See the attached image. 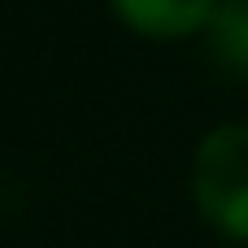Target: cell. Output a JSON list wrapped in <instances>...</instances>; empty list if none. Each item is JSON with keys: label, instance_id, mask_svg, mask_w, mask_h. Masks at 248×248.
Listing matches in <instances>:
<instances>
[{"label": "cell", "instance_id": "obj_3", "mask_svg": "<svg viewBox=\"0 0 248 248\" xmlns=\"http://www.w3.org/2000/svg\"><path fill=\"white\" fill-rule=\"evenodd\" d=\"M205 48L227 74L248 78V0H218L205 26Z\"/></svg>", "mask_w": 248, "mask_h": 248}, {"label": "cell", "instance_id": "obj_1", "mask_svg": "<svg viewBox=\"0 0 248 248\" xmlns=\"http://www.w3.org/2000/svg\"><path fill=\"white\" fill-rule=\"evenodd\" d=\"M192 201L218 235L248 240V122L201 135L192 153Z\"/></svg>", "mask_w": 248, "mask_h": 248}, {"label": "cell", "instance_id": "obj_2", "mask_svg": "<svg viewBox=\"0 0 248 248\" xmlns=\"http://www.w3.org/2000/svg\"><path fill=\"white\" fill-rule=\"evenodd\" d=\"M109 9L144 39H187L209 26L218 0H109Z\"/></svg>", "mask_w": 248, "mask_h": 248}]
</instances>
